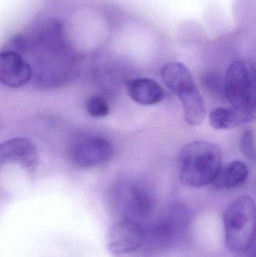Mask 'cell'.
<instances>
[{
	"instance_id": "6da1fadb",
	"label": "cell",
	"mask_w": 256,
	"mask_h": 257,
	"mask_svg": "<svg viewBox=\"0 0 256 257\" xmlns=\"http://www.w3.org/2000/svg\"><path fill=\"white\" fill-rule=\"evenodd\" d=\"M178 161L182 184L198 188L213 182L221 169L222 156L216 145L198 141L183 147Z\"/></svg>"
},
{
	"instance_id": "7a4b0ae2",
	"label": "cell",
	"mask_w": 256,
	"mask_h": 257,
	"mask_svg": "<svg viewBox=\"0 0 256 257\" xmlns=\"http://www.w3.org/2000/svg\"><path fill=\"white\" fill-rule=\"evenodd\" d=\"M161 76L165 85L180 99L188 124H201L205 117V105L189 69L183 63L171 62L162 67Z\"/></svg>"
},
{
	"instance_id": "3957f363",
	"label": "cell",
	"mask_w": 256,
	"mask_h": 257,
	"mask_svg": "<svg viewBox=\"0 0 256 257\" xmlns=\"http://www.w3.org/2000/svg\"><path fill=\"white\" fill-rule=\"evenodd\" d=\"M225 240L231 251L242 253L250 248L255 239V206L249 196L234 199L223 215Z\"/></svg>"
},
{
	"instance_id": "277c9868",
	"label": "cell",
	"mask_w": 256,
	"mask_h": 257,
	"mask_svg": "<svg viewBox=\"0 0 256 257\" xmlns=\"http://www.w3.org/2000/svg\"><path fill=\"white\" fill-rule=\"evenodd\" d=\"M223 87L233 108L255 117V72L251 63L233 62L225 74Z\"/></svg>"
},
{
	"instance_id": "5b68a950",
	"label": "cell",
	"mask_w": 256,
	"mask_h": 257,
	"mask_svg": "<svg viewBox=\"0 0 256 257\" xmlns=\"http://www.w3.org/2000/svg\"><path fill=\"white\" fill-rule=\"evenodd\" d=\"M114 206L119 220L142 223L153 214L154 201L150 190L139 184L130 183L116 189Z\"/></svg>"
},
{
	"instance_id": "8992f818",
	"label": "cell",
	"mask_w": 256,
	"mask_h": 257,
	"mask_svg": "<svg viewBox=\"0 0 256 257\" xmlns=\"http://www.w3.org/2000/svg\"><path fill=\"white\" fill-rule=\"evenodd\" d=\"M189 223V214L183 205H172L150 227H145L146 241L162 248L171 247L184 237Z\"/></svg>"
},
{
	"instance_id": "52a82bcc",
	"label": "cell",
	"mask_w": 256,
	"mask_h": 257,
	"mask_svg": "<svg viewBox=\"0 0 256 257\" xmlns=\"http://www.w3.org/2000/svg\"><path fill=\"white\" fill-rule=\"evenodd\" d=\"M145 241V227L138 222L119 220L108 231V249L113 255L135 251L142 247Z\"/></svg>"
},
{
	"instance_id": "ba28073f",
	"label": "cell",
	"mask_w": 256,
	"mask_h": 257,
	"mask_svg": "<svg viewBox=\"0 0 256 257\" xmlns=\"http://www.w3.org/2000/svg\"><path fill=\"white\" fill-rule=\"evenodd\" d=\"M113 154L111 141L102 136H91L81 139L74 147L72 160L80 167H94L109 161Z\"/></svg>"
},
{
	"instance_id": "9c48e42d",
	"label": "cell",
	"mask_w": 256,
	"mask_h": 257,
	"mask_svg": "<svg viewBox=\"0 0 256 257\" xmlns=\"http://www.w3.org/2000/svg\"><path fill=\"white\" fill-rule=\"evenodd\" d=\"M31 65L16 51L0 52V82L9 87H22L32 79Z\"/></svg>"
},
{
	"instance_id": "30bf717a",
	"label": "cell",
	"mask_w": 256,
	"mask_h": 257,
	"mask_svg": "<svg viewBox=\"0 0 256 257\" xmlns=\"http://www.w3.org/2000/svg\"><path fill=\"white\" fill-rule=\"evenodd\" d=\"M39 157L36 145L30 139L16 138L0 145V167L9 163H18L29 170H34Z\"/></svg>"
},
{
	"instance_id": "8fae6325",
	"label": "cell",
	"mask_w": 256,
	"mask_h": 257,
	"mask_svg": "<svg viewBox=\"0 0 256 257\" xmlns=\"http://www.w3.org/2000/svg\"><path fill=\"white\" fill-rule=\"evenodd\" d=\"M127 90L132 100L143 105H156L165 98L163 88L150 78L130 80L127 84Z\"/></svg>"
},
{
	"instance_id": "7c38bea8",
	"label": "cell",
	"mask_w": 256,
	"mask_h": 257,
	"mask_svg": "<svg viewBox=\"0 0 256 257\" xmlns=\"http://www.w3.org/2000/svg\"><path fill=\"white\" fill-rule=\"evenodd\" d=\"M255 117L231 108H218L210 112L209 123L216 130H228L252 121Z\"/></svg>"
},
{
	"instance_id": "4fadbf2b",
	"label": "cell",
	"mask_w": 256,
	"mask_h": 257,
	"mask_svg": "<svg viewBox=\"0 0 256 257\" xmlns=\"http://www.w3.org/2000/svg\"><path fill=\"white\" fill-rule=\"evenodd\" d=\"M249 175V170L245 163L240 161L231 162L218 173L212 184L219 190L237 188L244 184Z\"/></svg>"
},
{
	"instance_id": "5bb4252c",
	"label": "cell",
	"mask_w": 256,
	"mask_h": 257,
	"mask_svg": "<svg viewBox=\"0 0 256 257\" xmlns=\"http://www.w3.org/2000/svg\"><path fill=\"white\" fill-rule=\"evenodd\" d=\"M87 109L90 115L95 117H106L110 111L108 101L99 95H95L89 99Z\"/></svg>"
},
{
	"instance_id": "9a60e30c",
	"label": "cell",
	"mask_w": 256,
	"mask_h": 257,
	"mask_svg": "<svg viewBox=\"0 0 256 257\" xmlns=\"http://www.w3.org/2000/svg\"><path fill=\"white\" fill-rule=\"evenodd\" d=\"M240 151L243 156L251 160L255 159V139L253 133L251 130L244 132L240 137Z\"/></svg>"
}]
</instances>
